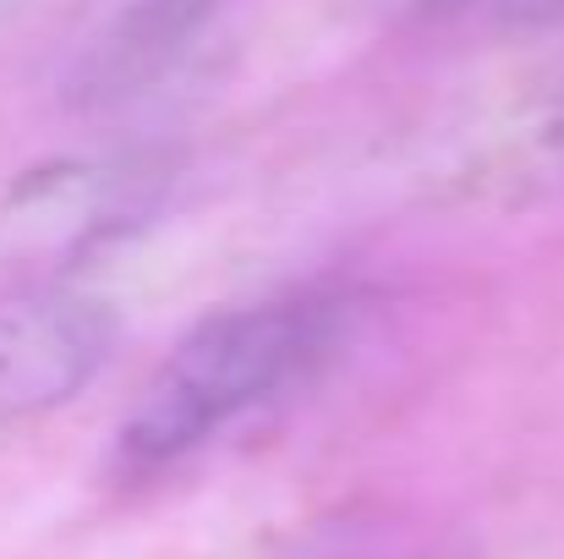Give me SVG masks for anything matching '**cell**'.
Returning a JSON list of instances; mask_svg holds the SVG:
<instances>
[{"label":"cell","mask_w":564,"mask_h":559,"mask_svg":"<svg viewBox=\"0 0 564 559\" xmlns=\"http://www.w3.org/2000/svg\"><path fill=\"white\" fill-rule=\"evenodd\" d=\"M488 186H564V83L554 94H543L538 105H527L505 138L494 143L488 165H482Z\"/></svg>","instance_id":"obj_5"},{"label":"cell","mask_w":564,"mask_h":559,"mask_svg":"<svg viewBox=\"0 0 564 559\" xmlns=\"http://www.w3.org/2000/svg\"><path fill=\"white\" fill-rule=\"evenodd\" d=\"M171 182L176 165L143 149L44 160L0 192V264L33 280L72 269L143 230L160 214Z\"/></svg>","instance_id":"obj_2"},{"label":"cell","mask_w":564,"mask_h":559,"mask_svg":"<svg viewBox=\"0 0 564 559\" xmlns=\"http://www.w3.org/2000/svg\"><path fill=\"white\" fill-rule=\"evenodd\" d=\"M416 22L482 28V33H549L564 22V0H405Z\"/></svg>","instance_id":"obj_6"},{"label":"cell","mask_w":564,"mask_h":559,"mask_svg":"<svg viewBox=\"0 0 564 559\" xmlns=\"http://www.w3.org/2000/svg\"><path fill=\"white\" fill-rule=\"evenodd\" d=\"M351 313L357 297L346 291H285L203 319L127 411L116 461L143 477L203 450L219 428L324 368L340 352Z\"/></svg>","instance_id":"obj_1"},{"label":"cell","mask_w":564,"mask_h":559,"mask_svg":"<svg viewBox=\"0 0 564 559\" xmlns=\"http://www.w3.org/2000/svg\"><path fill=\"white\" fill-rule=\"evenodd\" d=\"M219 6L225 0H127L77 50V61L66 72V105L72 110H116V105L149 94L208 33Z\"/></svg>","instance_id":"obj_4"},{"label":"cell","mask_w":564,"mask_h":559,"mask_svg":"<svg viewBox=\"0 0 564 559\" xmlns=\"http://www.w3.org/2000/svg\"><path fill=\"white\" fill-rule=\"evenodd\" d=\"M116 308L61 280L0 291V428L66 406L116 352Z\"/></svg>","instance_id":"obj_3"},{"label":"cell","mask_w":564,"mask_h":559,"mask_svg":"<svg viewBox=\"0 0 564 559\" xmlns=\"http://www.w3.org/2000/svg\"><path fill=\"white\" fill-rule=\"evenodd\" d=\"M6 6H17V0H0V11H6Z\"/></svg>","instance_id":"obj_7"}]
</instances>
